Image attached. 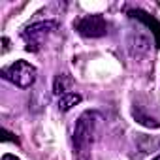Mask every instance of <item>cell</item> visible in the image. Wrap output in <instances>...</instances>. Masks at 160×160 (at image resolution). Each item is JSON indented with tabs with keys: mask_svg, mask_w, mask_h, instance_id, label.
I'll list each match as a JSON object with an SVG mask.
<instances>
[{
	"mask_svg": "<svg viewBox=\"0 0 160 160\" xmlns=\"http://www.w3.org/2000/svg\"><path fill=\"white\" fill-rule=\"evenodd\" d=\"M100 117L92 111L83 113L77 119L75 130H73V149L77 160H91V147L96 138V126Z\"/></svg>",
	"mask_w": 160,
	"mask_h": 160,
	"instance_id": "obj_1",
	"label": "cell"
},
{
	"mask_svg": "<svg viewBox=\"0 0 160 160\" xmlns=\"http://www.w3.org/2000/svg\"><path fill=\"white\" fill-rule=\"evenodd\" d=\"M36 75H38L36 68H34L30 62H27V60H15L13 64L6 66V68L2 70V77L6 79V81L17 85V87H21V89L32 87L34 81H36Z\"/></svg>",
	"mask_w": 160,
	"mask_h": 160,
	"instance_id": "obj_2",
	"label": "cell"
},
{
	"mask_svg": "<svg viewBox=\"0 0 160 160\" xmlns=\"http://www.w3.org/2000/svg\"><path fill=\"white\" fill-rule=\"evenodd\" d=\"M75 30L85 38H102L108 34V23L102 15H83L75 21Z\"/></svg>",
	"mask_w": 160,
	"mask_h": 160,
	"instance_id": "obj_3",
	"label": "cell"
},
{
	"mask_svg": "<svg viewBox=\"0 0 160 160\" xmlns=\"http://www.w3.org/2000/svg\"><path fill=\"white\" fill-rule=\"evenodd\" d=\"M57 28L55 21H42V23H34L30 27L25 28L23 38L27 42V49L28 51H38V45Z\"/></svg>",
	"mask_w": 160,
	"mask_h": 160,
	"instance_id": "obj_4",
	"label": "cell"
},
{
	"mask_svg": "<svg viewBox=\"0 0 160 160\" xmlns=\"http://www.w3.org/2000/svg\"><path fill=\"white\" fill-rule=\"evenodd\" d=\"M72 85H73V81H72V79H70L66 73H60V75H57V77H55L53 92H55L57 96H64V94H68V92H70Z\"/></svg>",
	"mask_w": 160,
	"mask_h": 160,
	"instance_id": "obj_5",
	"label": "cell"
},
{
	"mask_svg": "<svg viewBox=\"0 0 160 160\" xmlns=\"http://www.w3.org/2000/svg\"><path fill=\"white\" fill-rule=\"evenodd\" d=\"M79 102H81V96H79L77 92H68V94L60 96V100H58V109H60V111H68V109H72L73 106H77Z\"/></svg>",
	"mask_w": 160,
	"mask_h": 160,
	"instance_id": "obj_6",
	"label": "cell"
},
{
	"mask_svg": "<svg viewBox=\"0 0 160 160\" xmlns=\"http://www.w3.org/2000/svg\"><path fill=\"white\" fill-rule=\"evenodd\" d=\"M2 160H19V158H15L13 154H4V156H2Z\"/></svg>",
	"mask_w": 160,
	"mask_h": 160,
	"instance_id": "obj_7",
	"label": "cell"
},
{
	"mask_svg": "<svg viewBox=\"0 0 160 160\" xmlns=\"http://www.w3.org/2000/svg\"><path fill=\"white\" fill-rule=\"evenodd\" d=\"M152 160H160V154H158V156H154V158H152Z\"/></svg>",
	"mask_w": 160,
	"mask_h": 160,
	"instance_id": "obj_8",
	"label": "cell"
}]
</instances>
